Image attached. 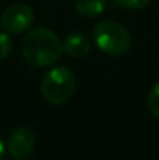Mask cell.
I'll return each mask as SVG.
<instances>
[{
    "mask_svg": "<svg viewBox=\"0 0 159 160\" xmlns=\"http://www.w3.org/2000/svg\"><path fill=\"white\" fill-rule=\"evenodd\" d=\"M22 54L30 65L45 68L53 65L62 54V42L53 30L38 27L27 33L22 41Z\"/></svg>",
    "mask_w": 159,
    "mask_h": 160,
    "instance_id": "obj_1",
    "label": "cell"
},
{
    "mask_svg": "<svg viewBox=\"0 0 159 160\" xmlns=\"http://www.w3.org/2000/svg\"><path fill=\"white\" fill-rule=\"evenodd\" d=\"M92 38L95 45L109 56L125 54L133 44V38L128 28L114 20H102L95 23L92 30Z\"/></svg>",
    "mask_w": 159,
    "mask_h": 160,
    "instance_id": "obj_2",
    "label": "cell"
},
{
    "mask_svg": "<svg viewBox=\"0 0 159 160\" xmlns=\"http://www.w3.org/2000/svg\"><path fill=\"white\" fill-rule=\"evenodd\" d=\"M77 90V78L67 67H55L49 70L41 81L42 97L55 106L67 103Z\"/></svg>",
    "mask_w": 159,
    "mask_h": 160,
    "instance_id": "obj_3",
    "label": "cell"
},
{
    "mask_svg": "<svg viewBox=\"0 0 159 160\" xmlns=\"http://www.w3.org/2000/svg\"><path fill=\"white\" fill-rule=\"evenodd\" d=\"M34 20V11L25 3H14L5 8L0 16L2 28L9 34H19L27 31Z\"/></svg>",
    "mask_w": 159,
    "mask_h": 160,
    "instance_id": "obj_4",
    "label": "cell"
},
{
    "mask_svg": "<svg viewBox=\"0 0 159 160\" xmlns=\"http://www.w3.org/2000/svg\"><path fill=\"white\" fill-rule=\"evenodd\" d=\"M34 145H36L34 132L30 128H17L9 135L8 151H9V154H11L13 159L24 160L33 152Z\"/></svg>",
    "mask_w": 159,
    "mask_h": 160,
    "instance_id": "obj_5",
    "label": "cell"
},
{
    "mask_svg": "<svg viewBox=\"0 0 159 160\" xmlns=\"http://www.w3.org/2000/svg\"><path fill=\"white\" fill-rule=\"evenodd\" d=\"M62 52H66L73 59H81L91 53V42L86 34L75 31V33H70L69 36H66V39L62 42Z\"/></svg>",
    "mask_w": 159,
    "mask_h": 160,
    "instance_id": "obj_6",
    "label": "cell"
},
{
    "mask_svg": "<svg viewBox=\"0 0 159 160\" xmlns=\"http://www.w3.org/2000/svg\"><path fill=\"white\" fill-rule=\"evenodd\" d=\"M108 0H75V11L83 17H97L105 11Z\"/></svg>",
    "mask_w": 159,
    "mask_h": 160,
    "instance_id": "obj_7",
    "label": "cell"
},
{
    "mask_svg": "<svg viewBox=\"0 0 159 160\" xmlns=\"http://www.w3.org/2000/svg\"><path fill=\"white\" fill-rule=\"evenodd\" d=\"M147 107H148L150 113L159 120V81L150 89V92L147 95Z\"/></svg>",
    "mask_w": 159,
    "mask_h": 160,
    "instance_id": "obj_8",
    "label": "cell"
},
{
    "mask_svg": "<svg viewBox=\"0 0 159 160\" xmlns=\"http://www.w3.org/2000/svg\"><path fill=\"white\" fill-rule=\"evenodd\" d=\"M13 52V41L5 30L0 33V59H6Z\"/></svg>",
    "mask_w": 159,
    "mask_h": 160,
    "instance_id": "obj_9",
    "label": "cell"
},
{
    "mask_svg": "<svg viewBox=\"0 0 159 160\" xmlns=\"http://www.w3.org/2000/svg\"><path fill=\"white\" fill-rule=\"evenodd\" d=\"M151 0H114V3L125 9H142L145 8Z\"/></svg>",
    "mask_w": 159,
    "mask_h": 160,
    "instance_id": "obj_10",
    "label": "cell"
},
{
    "mask_svg": "<svg viewBox=\"0 0 159 160\" xmlns=\"http://www.w3.org/2000/svg\"><path fill=\"white\" fill-rule=\"evenodd\" d=\"M3 154H5V143H3V140L0 138V160L3 159Z\"/></svg>",
    "mask_w": 159,
    "mask_h": 160,
    "instance_id": "obj_11",
    "label": "cell"
}]
</instances>
